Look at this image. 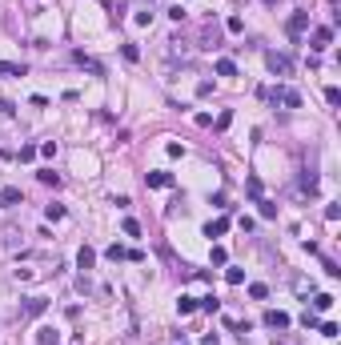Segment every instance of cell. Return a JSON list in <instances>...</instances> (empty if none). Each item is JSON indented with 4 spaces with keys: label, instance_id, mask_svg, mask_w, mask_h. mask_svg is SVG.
<instances>
[{
    "label": "cell",
    "instance_id": "cell-7",
    "mask_svg": "<svg viewBox=\"0 0 341 345\" xmlns=\"http://www.w3.org/2000/svg\"><path fill=\"white\" fill-rule=\"evenodd\" d=\"M93 265H97V249H89V245H80V249H76V269H84V273H89Z\"/></svg>",
    "mask_w": 341,
    "mask_h": 345
},
{
    "label": "cell",
    "instance_id": "cell-10",
    "mask_svg": "<svg viewBox=\"0 0 341 345\" xmlns=\"http://www.w3.org/2000/svg\"><path fill=\"white\" fill-rule=\"evenodd\" d=\"M36 345H60V333L53 325H40V329H36Z\"/></svg>",
    "mask_w": 341,
    "mask_h": 345
},
{
    "label": "cell",
    "instance_id": "cell-40",
    "mask_svg": "<svg viewBox=\"0 0 341 345\" xmlns=\"http://www.w3.org/2000/svg\"><path fill=\"white\" fill-rule=\"evenodd\" d=\"M181 345H185V341H181Z\"/></svg>",
    "mask_w": 341,
    "mask_h": 345
},
{
    "label": "cell",
    "instance_id": "cell-39",
    "mask_svg": "<svg viewBox=\"0 0 341 345\" xmlns=\"http://www.w3.org/2000/svg\"><path fill=\"white\" fill-rule=\"evenodd\" d=\"M261 4H269V8H273V4H277V0H261Z\"/></svg>",
    "mask_w": 341,
    "mask_h": 345
},
{
    "label": "cell",
    "instance_id": "cell-2",
    "mask_svg": "<svg viewBox=\"0 0 341 345\" xmlns=\"http://www.w3.org/2000/svg\"><path fill=\"white\" fill-rule=\"evenodd\" d=\"M265 64H269L273 76H293V60L285 57V53H265Z\"/></svg>",
    "mask_w": 341,
    "mask_h": 345
},
{
    "label": "cell",
    "instance_id": "cell-8",
    "mask_svg": "<svg viewBox=\"0 0 341 345\" xmlns=\"http://www.w3.org/2000/svg\"><path fill=\"white\" fill-rule=\"evenodd\" d=\"M145 185H149V189H169L173 172H145Z\"/></svg>",
    "mask_w": 341,
    "mask_h": 345
},
{
    "label": "cell",
    "instance_id": "cell-22",
    "mask_svg": "<svg viewBox=\"0 0 341 345\" xmlns=\"http://www.w3.org/2000/svg\"><path fill=\"white\" fill-rule=\"evenodd\" d=\"M225 28L233 32V36H241V32H245V20H241V16H229V20H225Z\"/></svg>",
    "mask_w": 341,
    "mask_h": 345
},
{
    "label": "cell",
    "instance_id": "cell-1",
    "mask_svg": "<svg viewBox=\"0 0 341 345\" xmlns=\"http://www.w3.org/2000/svg\"><path fill=\"white\" fill-rule=\"evenodd\" d=\"M257 97H261V101H269V105L301 109V93H297V89H289V84H277V89H257Z\"/></svg>",
    "mask_w": 341,
    "mask_h": 345
},
{
    "label": "cell",
    "instance_id": "cell-36",
    "mask_svg": "<svg viewBox=\"0 0 341 345\" xmlns=\"http://www.w3.org/2000/svg\"><path fill=\"white\" fill-rule=\"evenodd\" d=\"M325 101H329V105H341V93H337V89H333V84L325 89Z\"/></svg>",
    "mask_w": 341,
    "mask_h": 345
},
{
    "label": "cell",
    "instance_id": "cell-11",
    "mask_svg": "<svg viewBox=\"0 0 341 345\" xmlns=\"http://www.w3.org/2000/svg\"><path fill=\"white\" fill-rule=\"evenodd\" d=\"M24 201V193L16 189V185H8V189H0V205H20Z\"/></svg>",
    "mask_w": 341,
    "mask_h": 345
},
{
    "label": "cell",
    "instance_id": "cell-38",
    "mask_svg": "<svg viewBox=\"0 0 341 345\" xmlns=\"http://www.w3.org/2000/svg\"><path fill=\"white\" fill-rule=\"evenodd\" d=\"M0 113H4V116H12V113H16V109H12L8 101H0Z\"/></svg>",
    "mask_w": 341,
    "mask_h": 345
},
{
    "label": "cell",
    "instance_id": "cell-32",
    "mask_svg": "<svg viewBox=\"0 0 341 345\" xmlns=\"http://www.w3.org/2000/svg\"><path fill=\"white\" fill-rule=\"evenodd\" d=\"M225 261H229V253L221 249V245H213V265H225Z\"/></svg>",
    "mask_w": 341,
    "mask_h": 345
},
{
    "label": "cell",
    "instance_id": "cell-17",
    "mask_svg": "<svg viewBox=\"0 0 341 345\" xmlns=\"http://www.w3.org/2000/svg\"><path fill=\"white\" fill-rule=\"evenodd\" d=\"M36 177H40V185H49V189H60V172L45 169V172H36Z\"/></svg>",
    "mask_w": 341,
    "mask_h": 345
},
{
    "label": "cell",
    "instance_id": "cell-30",
    "mask_svg": "<svg viewBox=\"0 0 341 345\" xmlns=\"http://www.w3.org/2000/svg\"><path fill=\"white\" fill-rule=\"evenodd\" d=\"M301 325H305V329H317V313L305 309V313H301Z\"/></svg>",
    "mask_w": 341,
    "mask_h": 345
},
{
    "label": "cell",
    "instance_id": "cell-12",
    "mask_svg": "<svg viewBox=\"0 0 341 345\" xmlns=\"http://www.w3.org/2000/svg\"><path fill=\"white\" fill-rule=\"evenodd\" d=\"M225 233H229V217H217L205 225V237H225Z\"/></svg>",
    "mask_w": 341,
    "mask_h": 345
},
{
    "label": "cell",
    "instance_id": "cell-5",
    "mask_svg": "<svg viewBox=\"0 0 341 345\" xmlns=\"http://www.w3.org/2000/svg\"><path fill=\"white\" fill-rule=\"evenodd\" d=\"M329 45H333V28H325V24L313 28V53H325Z\"/></svg>",
    "mask_w": 341,
    "mask_h": 345
},
{
    "label": "cell",
    "instance_id": "cell-15",
    "mask_svg": "<svg viewBox=\"0 0 341 345\" xmlns=\"http://www.w3.org/2000/svg\"><path fill=\"white\" fill-rule=\"evenodd\" d=\"M213 68H217V76H237V64H233L229 57H221L217 64H213Z\"/></svg>",
    "mask_w": 341,
    "mask_h": 345
},
{
    "label": "cell",
    "instance_id": "cell-37",
    "mask_svg": "<svg viewBox=\"0 0 341 345\" xmlns=\"http://www.w3.org/2000/svg\"><path fill=\"white\" fill-rule=\"evenodd\" d=\"M229 124H233V113H229V109H225V113L217 116V128H229Z\"/></svg>",
    "mask_w": 341,
    "mask_h": 345
},
{
    "label": "cell",
    "instance_id": "cell-14",
    "mask_svg": "<svg viewBox=\"0 0 341 345\" xmlns=\"http://www.w3.org/2000/svg\"><path fill=\"white\" fill-rule=\"evenodd\" d=\"M0 76H24V64H16V60H0Z\"/></svg>",
    "mask_w": 341,
    "mask_h": 345
},
{
    "label": "cell",
    "instance_id": "cell-31",
    "mask_svg": "<svg viewBox=\"0 0 341 345\" xmlns=\"http://www.w3.org/2000/svg\"><path fill=\"white\" fill-rule=\"evenodd\" d=\"M317 329H321L325 337H337V325H333V321H317Z\"/></svg>",
    "mask_w": 341,
    "mask_h": 345
},
{
    "label": "cell",
    "instance_id": "cell-6",
    "mask_svg": "<svg viewBox=\"0 0 341 345\" xmlns=\"http://www.w3.org/2000/svg\"><path fill=\"white\" fill-rule=\"evenodd\" d=\"M45 309H49V297H28L24 309H20V317H40Z\"/></svg>",
    "mask_w": 341,
    "mask_h": 345
},
{
    "label": "cell",
    "instance_id": "cell-18",
    "mask_svg": "<svg viewBox=\"0 0 341 345\" xmlns=\"http://www.w3.org/2000/svg\"><path fill=\"white\" fill-rule=\"evenodd\" d=\"M329 305H333V293H317V297H313V309H317V313H325Z\"/></svg>",
    "mask_w": 341,
    "mask_h": 345
},
{
    "label": "cell",
    "instance_id": "cell-29",
    "mask_svg": "<svg viewBox=\"0 0 341 345\" xmlns=\"http://www.w3.org/2000/svg\"><path fill=\"white\" fill-rule=\"evenodd\" d=\"M16 157H20V161H32V157H36V145H20V153H16Z\"/></svg>",
    "mask_w": 341,
    "mask_h": 345
},
{
    "label": "cell",
    "instance_id": "cell-23",
    "mask_svg": "<svg viewBox=\"0 0 341 345\" xmlns=\"http://www.w3.org/2000/svg\"><path fill=\"white\" fill-rule=\"evenodd\" d=\"M120 57L129 60V64H137V60H141V49H137V45H124V49H120Z\"/></svg>",
    "mask_w": 341,
    "mask_h": 345
},
{
    "label": "cell",
    "instance_id": "cell-26",
    "mask_svg": "<svg viewBox=\"0 0 341 345\" xmlns=\"http://www.w3.org/2000/svg\"><path fill=\"white\" fill-rule=\"evenodd\" d=\"M120 229H124V237H141V225H137L133 217H124V225H120Z\"/></svg>",
    "mask_w": 341,
    "mask_h": 345
},
{
    "label": "cell",
    "instance_id": "cell-24",
    "mask_svg": "<svg viewBox=\"0 0 341 345\" xmlns=\"http://www.w3.org/2000/svg\"><path fill=\"white\" fill-rule=\"evenodd\" d=\"M249 297H257V301H265V297H269V285H261V281H253V285H249Z\"/></svg>",
    "mask_w": 341,
    "mask_h": 345
},
{
    "label": "cell",
    "instance_id": "cell-35",
    "mask_svg": "<svg viewBox=\"0 0 341 345\" xmlns=\"http://www.w3.org/2000/svg\"><path fill=\"white\" fill-rule=\"evenodd\" d=\"M169 16L177 20V24H181V20H185V4H173V8H169Z\"/></svg>",
    "mask_w": 341,
    "mask_h": 345
},
{
    "label": "cell",
    "instance_id": "cell-4",
    "mask_svg": "<svg viewBox=\"0 0 341 345\" xmlns=\"http://www.w3.org/2000/svg\"><path fill=\"white\" fill-rule=\"evenodd\" d=\"M265 329H289V313H281V309H265Z\"/></svg>",
    "mask_w": 341,
    "mask_h": 345
},
{
    "label": "cell",
    "instance_id": "cell-28",
    "mask_svg": "<svg viewBox=\"0 0 341 345\" xmlns=\"http://www.w3.org/2000/svg\"><path fill=\"white\" fill-rule=\"evenodd\" d=\"M225 281H229V285H241V281H245V269H229Z\"/></svg>",
    "mask_w": 341,
    "mask_h": 345
},
{
    "label": "cell",
    "instance_id": "cell-25",
    "mask_svg": "<svg viewBox=\"0 0 341 345\" xmlns=\"http://www.w3.org/2000/svg\"><path fill=\"white\" fill-rule=\"evenodd\" d=\"M257 205H261V217H265V221L277 217V205H273V201H257Z\"/></svg>",
    "mask_w": 341,
    "mask_h": 345
},
{
    "label": "cell",
    "instance_id": "cell-20",
    "mask_svg": "<svg viewBox=\"0 0 341 345\" xmlns=\"http://www.w3.org/2000/svg\"><path fill=\"white\" fill-rule=\"evenodd\" d=\"M105 257H109V261H124V257H129V249H124V245H109V249H105Z\"/></svg>",
    "mask_w": 341,
    "mask_h": 345
},
{
    "label": "cell",
    "instance_id": "cell-33",
    "mask_svg": "<svg viewBox=\"0 0 341 345\" xmlns=\"http://www.w3.org/2000/svg\"><path fill=\"white\" fill-rule=\"evenodd\" d=\"M165 153H169V157H181V153H185V145H181V141H169V145H165Z\"/></svg>",
    "mask_w": 341,
    "mask_h": 345
},
{
    "label": "cell",
    "instance_id": "cell-21",
    "mask_svg": "<svg viewBox=\"0 0 341 345\" xmlns=\"http://www.w3.org/2000/svg\"><path fill=\"white\" fill-rule=\"evenodd\" d=\"M197 309H205V313H217V309H221V301H217V297H201V301H197Z\"/></svg>",
    "mask_w": 341,
    "mask_h": 345
},
{
    "label": "cell",
    "instance_id": "cell-19",
    "mask_svg": "<svg viewBox=\"0 0 341 345\" xmlns=\"http://www.w3.org/2000/svg\"><path fill=\"white\" fill-rule=\"evenodd\" d=\"M45 217H49V221H64V205H57V201L45 205Z\"/></svg>",
    "mask_w": 341,
    "mask_h": 345
},
{
    "label": "cell",
    "instance_id": "cell-3",
    "mask_svg": "<svg viewBox=\"0 0 341 345\" xmlns=\"http://www.w3.org/2000/svg\"><path fill=\"white\" fill-rule=\"evenodd\" d=\"M309 28V12H293L289 20H285V32L293 36V40H301V32Z\"/></svg>",
    "mask_w": 341,
    "mask_h": 345
},
{
    "label": "cell",
    "instance_id": "cell-9",
    "mask_svg": "<svg viewBox=\"0 0 341 345\" xmlns=\"http://www.w3.org/2000/svg\"><path fill=\"white\" fill-rule=\"evenodd\" d=\"M72 60L80 64V68H89L93 76H105V68H101V60H93V57H84V53H72Z\"/></svg>",
    "mask_w": 341,
    "mask_h": 345
},
{
    "label": "cell",
    "instance_id": "cell-13",
    "mask_svg": "<svg viewBox=\"0 0 341 345\" xmlns=\"http://www.w3.org/2000/svg\"><path fill=\"white\" fill-rule=\"evenodd\" d=\"M193 309H197V297H185V293H181V297H177V313H181V317H189Z\"/></svg>",
    "mask_w": 341,
    "mask_h": 345
},
{
    "label": "cell",
    "instance_id": "cell-16",
    "mask_svg": "<svg viewBox=\"0 0 341 345\" xmlns=\"http://www.w3.org/2000/svg\"><path fill=\"white\" fill-rule=\"evenodd\" d=\"M301 193L317 197V177H313V172H301Z\"/></svg>",
    "mask_w": 341,
    "mask_h": 345
},
{
    "label": "cell",
    "instance_id": "cell-27",
    "mask_svg": "<svg viewBox=\"0 0 341 345\" xmlns=\"http://www.w3.org/2000/svg\"><path fill=\"white\" fill-rule=\"evenodd\" d=\"M133 20H137V24H141V28H149V24H153V12H149V8H141V12H137V16H133Z\"/></svg>",
    "mask_w": 341,
    "mask_h": 345
},
{
    "label": "cell",
    "instance_id": "cell-34",
    "mask_svg": "<svg viewBox=\"0 0 341 345\" xmlns=\"http://www.w3.org/2000/svg\"><path fill=\"white\" fill-rule=\"evenodd\" d=\"M249 197H257V201H261V181H257V177H249Z\"/></svg>",
    "mask_w": 341,
    "mask_h": 345
}]
</instances>
